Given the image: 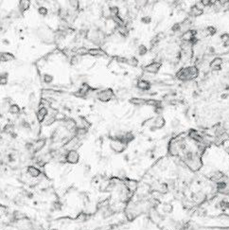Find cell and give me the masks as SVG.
<instances>
[{
	"mask_svg": "<svg viewBox=\"0 0 229 230\" xmlns=\"http://www.w3.org/2000/svg\"><path fill=\"white\" fill-rule=\"evenodd\" d=\"M69 5L73 9V11H78L80 7V2L79 1H69Z\"/></svg>",
	"mask_w": 229,
	"mask_h": 230,
	"instance_id": "f35d334b",
	"label": "cell"
},
{
	"mask_svg": "<svg viewBox=\"0 0 229 230\" xmlns=\"http://www.w3.org/2000/svg\"><path fill=\"white\" fill-rule=\"evenodd\" d=\"M149 129H150V131H151V132H155V131L157 130V129H156V127H155L154 125H152H152L150 126V128H149Z\"/></svg>",
	"mask_w": 229,
	"mask_h": 230,
	"instance_id": "bcb514c9",
	"label": "cell"
},
{
	"mask_svg": "<svg viewBox=\"0 0 229 230\" xmlns=\"http://www.w3.org/2000/svg\"><path fill=\"white\" fill-rule=\"evenodd\" d=\"M139 39L137 38V37H134V38H132L130 40V42H129V47L131 48H137L138 47H139Z\"/></svg>",
	"mask_w": 229,
	"mask_h": 230,
	"instance_id": "484cf974",
	"label": "cell"
},
{
	"mask_svg": "<svg viewBox=\"0 0 229 230\" xmlns=\"http://www.w3.org/2000/svg\"><path fill=\"white\" fill-rule=\"evenodd\" d=\"M90 171H91V166L90 165H85V167H84V174H86L87 172L89 173Z\"/></svg>",
	"mask_w": 229,
	"mask_h": 230,
	"instance_id": "f6af8a7d",
	"label": "cell"
},
{
	"mask_svg": "<svg viewBox=\"0 0 229 230\" xmlns=\"http://www.w3.org/2000/svg\"><path fill=\"white\" fill-rule=\"evenodd\" d=\"M205 33H207V35H210V36H213L216 32H217V29H216V28L215 27H213V26H209V27H207L205 30Z\"/></svg>",
	"mask_w": 229,
	"mask_h": 230,
	"instance_id": "f546056e",
	"label": "cell"
},
{
	"mask_svg": "<svg viewBox=\"0 0 229 230\" xmlns=\"http://www.w3.org/2000/svg\"><path fill=\"white\" fill-rule=\"evenodd\" d=\"M222 58H214L210 63H209V68L212 71H219L222 69Z\"/></svg>",
	"mask_w": 229,
	"mask_h": 230,
	"instance_id": "30bf717a",
	"label": "cell"
},
{
	"mask_svg": "<svg viewBox=\"0 0 229 230\" xmlns=\"http://www.w3.org/2000/svg\"><path fill=\"white\" fill-rule=\"evenodd\" d=\"M47 143V139L45 138H39L33 141V153H37L40 151H42L44 149V147L46 146Z\"/></svg>",
	"mask_w": 229,
	"mask_h": 230,
	"instance_id": "9c48e42d",
	"label": "cell"
},
{
	"mask_svg": "<svg viewBox=\"0 0 229 230\" xmlns=\"http://www.w3.org/2000/svg\"><path fill=\"white\" fill-rule=\"evenodd\" d=\"M109 15L110 17H117L119 15V8L117 6H111L109 7Z\"/></svg>",
	"mask_w": 229,
	"mask_h": 230,
	"instance_id": "44dd1931",
	"label": "cell"
},
{
	"mask_svg": "<svg viewBox=\"0 0 229 230\" xmlns=\"http://www.w3.org/2000/svg\"><path fill=\"white\" fill-rule=\"evenodd\" d=\"M29 7H30V1H27V0H21V1H19L18 8L20 13H24Z\"/></svg>",
	"mask_w": 229,
	"mask_h": 230,
	"instance_id": "ac0fdd59",
	"label": "cell"
},
{
	"mask_svg": "<svg viewBox=\"0 0 229 230\" xmlns=\"http://www.w3.org/2000/svg\"><path fill=\"white\" fill-rule=\"evenodd\" d=\"M140 21H141V23L144 24V25H149V24H151V22H152V17L149 16V15H146V16H143V17L141 18Z\"/></svg>",
	"mask_w": 229,
	"mask_h": 230,
	"instance_id": "8d00e7d4",
	"label": "cell"
},
{
	"mask_svg": "<svg viewBox=\"0 0 229 230\" xmlns=\"http://www.w3.org/2000/svg\"><path fill=\"white\" fill-rule=\"evenodd\" d=\"M27 174L30 176V177H32V178H37V177H39L40 175H41V171L39 170V169H37L36 167H34V166H28L27 168Z\"/></svg>",
	"mask_w": 229,
	"mask_h": 230,
	"instance_id": "5bb4252c",
	"label": "cell"
},
{
	"mask_svg": "<svg viewBox=\"0 0 229 230\" xmlns=\"http://www.w3.org/2000/svg\"><path fill=\"white\" fill-rule=\"evenodd\" d=\"M115 97H116V94L112 88L102 89L99 92H97V95H96V98L102 102H108L112 101L113 98H115Z\"/></svg>",
	"mask_w": 229,
	"mask_h": 230,
	"instance_id": "7a4b0ae2",
	"label": "cell"
},
{
	"mask_svg": "<svg viewBox=\"0 0 229 230\" xmlns=\"http://www.w3.org/2000/svg\"><path fill=\"white\" fill-rule=\"evenodd\" d=\"M3 43H4L5 45H10V42H9L8 39H4V40H3Z\"/></svg>",
	"mask_w": 229,
	"mask_h": 230,
	"instance_id": "7dc6e473",
	"label": "cell"
},
{
	"mask_svg": "<svg viewBox=\"0 0 229 230\" xmlns=\"http://www.w3.org/2000/svg\"><path fill=\"white\" fill-rule=\"evenodd\" d=\"M137 53H138L139 56H144V55H146V54L148 53V51H149L148 48H147L145 45H143V44L139 45V47L137 48Z\"/></svg>",
	"mask_w": 229,
	"mask_h": 230,
	"instance_id": "d4e9b609",
	"label": "cell"
},
{
	"mask_svg": "<svg viewBox=\"0 0 229 230\" xmlns=\"http://www.w3.org/2000/svg\"><path fill=\"white\" fill-rule=\"evenodd\" d=\"M180 30H182V26L181 23H175L172 27V31L176 33V32H179Z\"/></svg>",
	"mask_w": 229,
	"mask_h": 230,
	"instance_id": "e575fe53",
	"label": "cell"
},
{
	"mask_svg": "<svg viewBox=\"0 0 229 230\" xmlns=\"http://www.w3.org/2000/svg\"><path fill=\"white\" fill-rule=\"evenodd\" d=\"M51 230H56V229H51Z\"/></svg>",
	"mask_w": 229,
	"mask_h": 230,
	"instance_id": "681fc988",
	"label": "cell"
},
{
	"mask_svg": "<svg viewBox=\"0 0 229 230\" xmlns=\"http://www.w3.org/2000/svg\"><path fill=\"white\" fill-rule=\"evenodd\" d=\"M37 104V98L34 93H30L28 95V106L30 108H35Z\"/></svg>",
	"mask_w": 229,
	"mask_h": 230,
	"instance_id": "ffe728a7",
	"label": "cell"
},
{
	"mask_svg": "<svg viewBox=\"0 0 229 230\" xmlns=\"http://www.w3.org/2000/svg\"><path fill=\"white\" fill-rule=\"evenodd\" d=\"M129 102L135 106H143L147 105V100L143 98H131L129 100Z\"/></svg>",
	"mask_w": 229,
	"mask_h": 230,
	"instance_id": "9a60e30c",
	"label": "cell"
},
{
	"mask_svg": "<svg viewBox=\"0 0 229 230\" xmlns=\"http://www.w3.org/2000/svg\"><path fill=\"white\" fill-rule=\"evenodd\" d=\"M65 161L70 165H76L80 161V153L76 150L68 151L65 154Z\"/></svg>",
	"mask_w": 229,
	"mask_h": 230,
	"instance_id": "277c9868",
	"label": "cell"
},
{
	"mask_svg": "<svg viewBox=\"0 0 229 230\" xmlns=\"http://www.w3.org/2000/svg\"><path fill=\"white\" fill-rule=\"evenodd\" d=\"M53 80H54V77H53L52 75L48 74V73H45V74L43 75V82H44L45 83H47V84L51 83V82H53Z\"/></svg>",
	"mask_w": 229,
	"mask_h": 230,
	"instance_id": "f1b7e54d",
	"label": "cell"
},
{
	"mask_svg": "<svg viewBox=\"0 0 229 230\" xmlns=\"http://www.w3.org/2000/svg\"><path fill=\"white\" fill-rule=\"evenodd\" d=\"M79 56L80 55H74V56H72V58H71V61H70V63L72 64V65H75V64H77L78 62H79Z\"/></svg>",
	"mask_w": 229,
	"mask_h": 230,
	"instance_id": "60d3db41",
	"label": "cell"
},
{
	"mask_svg": "<svg viewBox=\"0 0 229 230\" xmlns=\"http://www.w3.org/2000/svg\"><path fill=\"white\" fill-rule=\"evenodd\" d=\"M138 63H139V62H138V60H137V57L132 56V57L128 58L127 64L131 65V67H133V68H137V67H138Z\"/></svg>",
	"mask_w": 229,
	"mask_h": 230,
	"instance_id": "603a6c76",
	"label": "cell"
},
{
	"mask_svg": "<svg viewBox=\"0 0 229 230\" xmlns=\"http://www.w3.org/2000/svg\"><path fill=\"white\" fill-rule=\"evenodd\" d=\"M221 40L224 43H229V33H226V32H224V33H222L221 35Z\"/></svg>",
	"mask_w": 229,
	"mask_h": 230,
	"instance_id": "ab89813d",
	"label": "cell"
},
{
	"mask_svg": "<svg viewBox=\"0 0 229 230\" xmlns=\"http://www.w3.org/2000/svg\"><path fill=\"white\" fill-rule=\"evenodd\" d=\"M202 4V6L204 7H210V6H213L215 5V1H211V0H202V1L200 2Z\"/></svg>",
	"mask_w": 229,
	"mask_h": 230,
	"instance_id": "d590c367",
	"label": "cell"
},
{
	"mask_svg": "<svg viewBox=\"0 0 229 230\" xmlns=\"http://www.w3.org/2000/svg\"><path fill=\"white\" fill-rule=\"evenodd\" d=\"M179 126H180V120H179V118H172V121H171V127H172V129H176V128H178Z\"/></svg>",
	"mask_w": 229,
	"mask_h": 230,
	"instance_id": "d6a6232c",
	"label": "cell"
},
{
	"mask_svg": "<svg viewBox=\"0 0 229 230\" xmlns=\"http://www.w3.org/2000/svg\"><path fill=\"white\" fill-rule=\"evenodd\" d=\"M38 13L42 16H47L48 14V10L46 7H39L38 8Z\"/></svg>",
	"mask_w": 229,
	"mask_h": 230,
	"instance_id": "836d02e7",
	"label": "cell"
},
{
	"mask_svg": "<svg viewBox=\"0 0 229 230\" xmlns=\"http://www.w3.org/2000/svg\"><path fill=\"white\" fill-rule=\"evenodd\" d=\"M228 97V94L227 93H225L224 95H222V98H226Z\"/></svg>",
	"mask_w": 229,
	"mask_h": 230,
	"instance_id": "c3c4849f",
	"label": "cell"
},
{
	"mask_svg": "<svg viewBox=\"0 0 229 230\" xmlns=\"http://www.w3.org/2000/svg\"><path fill=\"white\" fill-rule=\"evenodd\" d=\"M124 181H125V186L128 188V189L131 191V192H136L137 189V187H138V183L136 181V180H132V179H127V178H124Z\"/></svg>",
	"mask_w": 229,
	"mask_h": 230,
	"instance_id": "8fae6325",
	"label": "cell"
},
{
	"mask_svg": "<svg viewBox=\"0 0 229 230\" xmlns=\"http://www.w3.org/2000/svg\"><path fill=\"white\" fill-rule=\"evenodd\" d=\"M127 146H128V144H126L123 141L118 140V139L112 138L110 141V149L116 153H122L127 149Z\"/></svg>",
	"mask_w": 229,
	"mask_h": 230,
	"instance_id": "3957f363",
	"label": "cell"
},
{
	"mask_svg": "<svg viewBox=\"0 0 229 230\" xmlns=\"http://www.w3.org/2000/svg\"><path fill=\"white\" fill-rule=\"evenodd\" d=\"M51 207H52V209H53V210H55V211H60V210L62 209L63 204H62L60 200H55V201L52 202Z\"/></svg>",
	"mask_w": 229,
	"mask_h": 230,
	"instance_id": "7402d4cb",
	"label": "cell"
},
{
	"mask_svg": "<svg viewBox=\"0 0 229 230\" xmlns=\"http://www.w3.org/2000/svg\"><path fill=\"white\" fill-rule=\"evenodd\" d=\"M117 173H118V176H119V177H123V178H125V176H126V172H125V170H123V169L119 170Z\"/></svg>",
	"mask_w": 229,
	"mask_h": 230,
	"instance_id": "7bdbcfd3",
	"label": "cell"
},
{
	"mask_svg": "<svg viewBox=\"0 0 229 230\" xmlns=\"http://www.w3.org/2000/svg\"><path fill=\"white\" fill-rule=\"evenodd\" d=\"M117 31L118 32V35L121 38H127L129 36V33H130V28H128V26L126 24H124L121 26H117Z\"/></svg>",
	"mask_w": 229,
	"mask_h": 230,
	"instance_id": "7c38bea8",
	"label": "cell"
},
{
	"mask_svg": "<svg viewBox=\"0 0 229 230\" xmlns=\"http://www.w3.org/2000/svg\"><path fill=\"white\" fill-rule=\"evenodd\" d=\"M87 54L93 57H102V56H108L107 53L101 48H88Z\"/></svg>",
	"mask_w": 229,
	"mask_h": 230,
	"instance_id": "52a82bcc",
	"label": "cell"
},
{
	"mask_svg": "<svg viewBox=\"0 0 229 230\" xmlns=\"http://www.w3.org/2000/svg\"><path fill=\"white\" fill-rule=\"evenodd\" d=\"M172 210H173V207L172 204L165 203L164 205H163V211H164L165 213H172Z\"/></svg>",
	"mask_w": 229,
	"mask_h": 230,
	"instance_id": "1f68e13d",
	"label": "cell"
},
{
	"mask_svg": "<svg viewBox=\"0 0 229 230\" xmlns=\"http://www.w3.org/2000/svg\"><path fill=\"white\" fill-rule=\"evenodd\" d=\"M115 60L119 63H127V62H128V58L122 57V56H116Z\"/></svg>",
	"mask_w": 229,
	"mask_h": 230,
	"instance_id": "74e56055",
	"label": "cell"
},
{
	"mask_svg": "<svg viewBox=\"0 0 229 230\" xmlns=\"http://www.w3.org/2000/svg\"><path fill=\"white\" fill-rule=\"evenodd\" d=\"M222 144H223V146H224V151H225V152L229 155V138H228Z\"/></svg>",
	"mask_w": 229,
	"mask_h": 230,
	"instance_id": "b9f144b4",
	"label": "cell"
},
{
	"mask_svg": "<svg viewBox=\"0 0 229 230\" xmlns=\"http://www.w3.org/2000/svg\"><path fill=\"white\" fill-rule=\"evenodd\" d=\"M0 60H1V62H11L12 60H15V56L10 52H2L0 54Z\"/></svg>",
	"mask_w": 229,
	"mask_h": 230,
	"instance_id": "d6986e66",
	"label": "cell"
},
{
	"mask_svg": "<svg viewBox=\"0 0 229 230\" xmlns=\"http://www.w3.org/2000/svg\"><path fill=\"white\" fill-rule=\"evenodd\" d=\"M152 125H154V126L156 127L157 130H160V129H162L163 127H165V125H166V119L164 118V117H162V116H157V117L153 119Z\"/></svg>",
	"mask_w": 229,
	"mask_h": 230,
	"instance_id": "4fadbf2b",
	"label": "cell"
},
{
	"mask_svg": "<svg viewBox=\"0 0 229 230\" xmlns=\"http://www.w3.org/2000/svg\"><path fill=\"white\" fill-rule=\"evenodd\" d=\"M0 79H8L9 80V73L8 72H2L0 75Z\"/></svg>",
	"mask_w": 229,
	"mask_h": 230,
	"instance_id": "ee69618b",
	"label": "cell"
},
{
	"mask_svg": "<svg viewBox=\"0 0 229 230\" xmlns=\"http://www.w3.org/2000/svg\"><path fill=\"white\" fill-rule=\"evenodd\" d=\"M161 67H162V63H161V62L154 61V62H152L147 64L146 67H144V68H143V70H144L145 72L150 73V74H157L158 71L160 70Z\"/></svg>",
	"mask_w": 229,
	"mask_h": 230,
	"instance_id": "5b68a950",
	"label": "cell"
},
{
	"mask_svg": "<svg viewBox=\"0 0 229 230\" xmlns=\"http://www.w3.org/2000/svg\"><path fill=\"white\" fill-rule=\"evenodd\" d=\"M203 12H204L203 10H202L201 8H199L198 5H193V6L190 8L188 14H189V16H191V17H198V16H201V15L203 14Z\"/></svg>",
	"mask_w": 229,
	"mask_h": 230,
	"instance_id": "2e32d148",
	"label": "cell"
},
{
	"mask_svg": "<svg viewBox=\"0 0 229 230\" xmlns=\"http://www.w3.org/2000/svg\"><path fill=\"white\" fill-rule=\"evenodd\" d=\"M153 112L157 115V116H162V114L164 113V106L162 104V102L155 107H153Z\"/></svg>",
	"mask_w": 229,
	"mask_h": 230,
	"instance_id": "83f0119b",
	"label": "cell"
},
{
	"mask_svg": "<svg viewBox=\"0 0 229 230\" xmlns=\"http://www.w3.org/2000/svg\"><path fill=\"white\" fill-rule=\"evenodd\" d=\"M55 121H57V119H56V117H55V115H51V116H49V117H47L46 119H45V121H44V124L46 125V126H50V125H52Z\"/></svg>",
	"mask_w": 229,
	"mask_h": 230,
	"instance_id": "4316f807",
	"label": "cell"
},
{
	"mask_svg": "<svg viewBox=\"0 0 229 230\" xmlns=\"http://www.w3.org/2000/svg\"><path fill=\"white\" fill-rule=\"evenodd\" d=\"M12 115H19L21 113V108L19 107L18 104L12 103L10 107V111H9Z\"/></svg>",
	"mask_w": 229,
	"mask_h": 230,
	"instance_id": "cb8c5ba5",
	"label": "cell"
},
{
	"mask_svg": "<svg viewBox=\"0 0 229 230\" xmlns=\"http://www.w3.org/2000/svg\"><path fill=\"white\" fill-rule=\"evenodd\" d=\"M164 37H165L164 32H159V33H157V34H156L155 36H153V37L152 38V40L150 41L151 47L153 48V47H155L156 45H158L163 39H164Z\"/></svg>",
	"mask_w": 229,
	"mask_h": 230,
	"instance_id": "e0dca14e",
	"label": "cell"
},
{
	"mask_svg": "<svg viewBox=\"0 0 229 230\" xmlns=\"http://www.w3.org/2000/svg\"><path fill=\"white\" fill-rule=\"evenodd\" d=\"M47 115H48L47 108L45 107V106H40L39 109H38V111H37V114H36V116H37L36 118H37L38 122L39 123H42L43 121H45V119L47 118Z\"/></svg>",
	"mask_w": 229,
	"mask_h": 230,
	"instance_id": "8992f818",
	"label": "cell"
},
{
	"mask_svg": "<svg viewBox=\"0 0 229 230\" xmlns=\"http://www.w3.org/2000/svg\"><path fill=\"white\" fill-rule=\"evenodd\" d=\"M198 76H199V69L196 65H189V67L181 68L179 72H177L176 74L177 79L184 82H191Z\"/></svg>",
	"mask_w": 229,
	"mask_h": 230,
	"instance_id": "6da1fadb",
	"label": "cell"
},
{
	"mask_svg": "<svg viewBox=\"0 0 229 230\" xmlns=\"http://www.w3.org/2000/svg\"><path fill=\"white\" fill-rule=\"evenodd\" d=\"M4 132L7 134L12 135V133H14V124L13 123H9L5 126L4 128Z\"/></svg>",
	"mask_w": 229,
	"mask_h": 230,
	"instance_id": "4dcf8cb0",
	"label": "cell"
},
{
	"mask_svg": "<svg viewBox=\"0 0 229 230\" xmlns=\"http://www.w3.org/2000/svg\"><path fill=\"white\" fill-rule=\"evenodd\" d=\"M151 86H152L151 82L149 81H147V80H141V79H139L137 82V88H138L142 92L149 91L151 89Z\"/></svg>",
	"mask_w": 229,
	"mask_h": 230,
	"instance_id": "ba28073f",
	"label": "cell"
}]
</instances>
